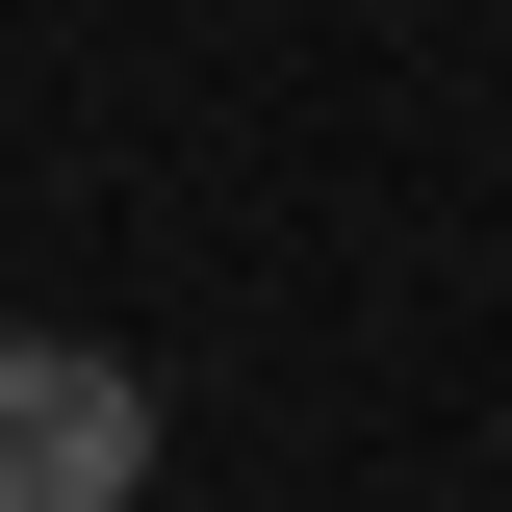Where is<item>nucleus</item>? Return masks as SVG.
Here are the masks:
<instances>
[{
  "instance_id": "nucleus-1",
  "label": "nucleus",
  "mask_w": 512,
  "mask_h": 512,
  "mask_svg": "<svg viewBox=\"0 0 512 512\" xmlns=\"http://www.w3.org/2000/svg\"><path fill=\"white\" fill-rule=\"evenodd\" d=\"M154 487V384L103 333H0V512H128Z\"/></svg>"
}]
</instances>
